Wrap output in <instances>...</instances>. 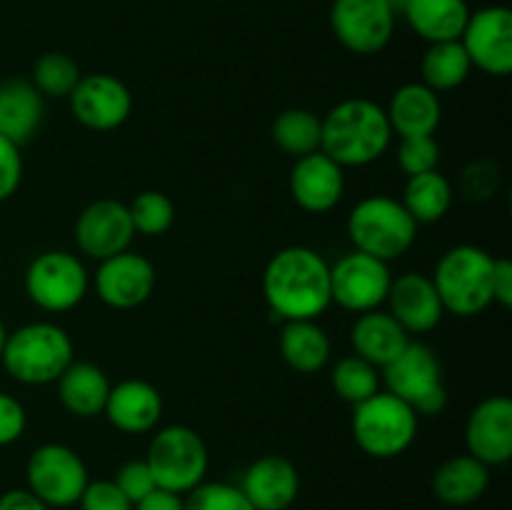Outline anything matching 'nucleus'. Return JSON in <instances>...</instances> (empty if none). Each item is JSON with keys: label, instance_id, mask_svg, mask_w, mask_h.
I'll list each match as a JSON object with an SVG mask.
<instances>
[{"label": "nucleus", "instance_id": "obj_11", "mask_svg": "<svg viewBox=\"0 0 512 510\" xmlns=\"http://www.w3.org/2000/svg\"><path fill=\"white\" fill-rule=\"evenodd\" d=\"M390 263L365 255L360 250H350L343 258L330 265V293L333 303L350 313H368L378 310L388 300Z\"/></svg>", "mask_w": 512, "mask_h": 510}, {"label": "nucleus", "instance_id": "obj_4", "mask_svg": "<svg viewBox=\"0 0 512 510\" xmlns=\"http://www.w3.org/2000/svg\"><path fill=\"white\" fill-rule=\"evenodd\" d=\"M495 255L478 245H455L440 255L433 278L445 313L473 318L493 305Z\"/></svg>", "mask_w": 512, "mask_h": 510}, {"label": "nucleus", "instance_id": "obj_45", "mask_svg": "<svg viewBox=\"0 0 512 510\" xmlns=\"http://www.w3.org/2000/svg\"><path fill=\"white\" fill-rule=\"evenodd\" d=\"M5 340H8V328H5L3 318H0V355H3V348H5Z\"/></svg>", "mask_w": 512, "mask_h": 510}, {"label": "nucleus", "instance_id": "obj_32", "mask_svg": "<svg viewBox=\"0 0 512 510\" xmlns=\"http://www.w3.org/2000/svg\"><path fill=\"white\" fill-rule=\"evenodd\" d=\"M330 385L340 395V400H345L350 405H358L363 400L373 398L380 390V385H383V380H380V370L373 363H368V360L353 353L345 355V358H340L333 365Z\"/></svg>", "mask_w": 512, "mask_h": 510}, {"label": "nucleus", "instance_id": "obj_27", "mask_svg": "<svg viewBox=\"0 0 512 510\" xmlns=\"http://www.w3.org/2000/svg\"><path fill=\"white\" fill-rule=\"evenodd\" d=\"M400 13L410 28L428 43L460 40L470 8L465 0H408Z\"/></svg>", "mask_w": 512, "mask_h": 510}, {"label": "nucleus", "instance_id": "obj_19", "mask_svg": "<svg viewBox=\"0 0 512 510\" xmlns=\"http://www.w3.org/2000/svg\"><path fill=\"white\" fill-rule=\"evenodd\" d=\"M385 303L390 308L388 313L403 325L408 335L430 333V330L438 328L445 315L433 278L418 273V270H410V273L393 278Z\"/></svg>", "mask_w": 512, "mask_h": 510}, {"label": "nucleus", "instance_id": "obj_15", "mask_svg": "<svg viewBox=\"0 0 512 510\" xmlns=\"http://www.w3.org/2000/svg\"><path fill=\"white\" fill-rule=\"evenodd\" d=\"M135 238L133 220H130L128 203L115 198L93 200L80 210L75 218V243L83 255L93 260H105L130 250Z\"/></svg>", "mask_w": 512, "mask_h": 510}, {"label": "nucleus", "instance_id": "obj_46", "mask_svg": "<svg viewBox=\"0 0 512 510\" xmlns=\"http://www.w3.org/2000/svg\"><path fill=\"white\" fill-rule=\"evenodd\" d=\"M385 3H388L390 8L395 10V13H400V10H403V5L408 3V0H385Z\"/></svg>", "mask_w": 512, "mask_h": 510}, {"label": "nucleus", "instance_id": "obj_38", "mask_svg": "<svg viewBox=\"0 0 512 510\" xmlns=\"http://www.w3.org/2000/svg\"><path fill=\"white\" fill-rule=\"evenodd\" d=\"M113 483L123 490V495L133 505L138 503L140 498H145L150 490L158 488L153 480V473H150L148 463H145V458L143 460H128V463L120 465L118 473H115V478H113Z\"/></svg>", "mask_w": 512, "mask_h": 510}, {"label": "nucleus", "instance_id": "obj_17", "mask_svg": "<svg viewBox=\"0 0 512 510\" xmlns=\"http://www.w3.org/2000/svg\"><path fill=\"white\" fill-rule=\"evenodd\" d=\"M465 448L488 468L510 463L512 458V400L490 395L480 400L465 423Z\"/></svg>", "mask_w": 512, "mask_h": 510}, {"label": "nucleus", "instance_id": "obj_28", "mask_svg": "<svg viewBox=\"0 0 512 510\" xmlns=\"http://www.w3.org/2000/svg\"><path fill=\"white\" fill-rule=\"evenodd\" d=\"M280 355L295 373H318L330 363L333 343L318 320H285L280 330Z\"/></svg>", "mask_w": 512, "mask_h": 510}, {"label": "nucleus", "instance_id": "obj_12", "mask_svg": "<svg viewBox=\"0 0 512 510\" xmlns=\"http://www.w3.org/2000/svg\"><path fill=\"white\" fill-rule=\"evenodd\" d=\"M330 28L350 53L375 55L393 40L395 10L385 0H333Z\"/></svg>", "mask_w": 512, "mask_h": 510}, {"label": "nucleus", "instance_id": "obj_16", "mask_svg": "<svg viewBox=\"0 0 512 510\" xmlns=\"http://www.w3.org/2000/svg\"><path fill=\"white\" fill-rule=\"evenodd\" d=\"M155 283V265L135 250H123L100 260L93 275L95 295L115 310H133L143 305L153 295Z\"/></svg>", "mask_w": 512, "mask_h": 510}, {"label": "nucleus", "instance_id": "obj_43", "mask_svg": "<svg viewBox=\"0 0 512 510\" xmlns=\"http://www.w3.org/2000/svg\"><path fill=\"white\" fill-rule=\"evenodd\" d=\"M133 510H185V495L155 488L133 505Z\"/></svg>", "mask_w": 512, "mask_h": 510}, {"label": "nucleus", "instance_id": "obj_14", "mask_svg": "<svg viewBox=\"0 0 512 510\" xmlns=\"http://www.w3.org/2000/svg\"><path fill=\"white\" fill-rule=\"evenodd\" d=\"M68 100L75 120L95 133L118 130L133 113V93L110 73L83 75Z\"/></svg>", "mask_w": 512, "mask_h": 510}, {"label": "nucleus", "instance_id": "obj_18", "mask_svg": "<svg viewBox=\"0 0 512 510\" xmlns=\"http://www.w3.org/2000/svg\"><path fill=\"white\" fill-rule=\"evenodd\" d=\"M290 195L305 213H330L333 208H338L345 195L343 168L323 150L303 155L295 160L293 170H290Z\"/></svg>", "mask_w": 512, "mask_h": 510}, {"label": "nucleus", "instance_id": "obj_37", "mask_svg": "<svg viewBox=\"0 0 512 510\" xmlns=\"http://www.w3.org/2000/svg\"><path fill=\"white\" fill-rule=\"evenodd\" d=\"M500 185V170L493 160H475L468 168L463 170V178H460V188L468 200H488L490 195H495Z\"/></svg>", "mask_w": 512, "mask_h": 510}, {"label": "nucleus", "instance_id": "obj_3", "mask_svg": "<svg viewBox=\"0 0 512 510\" xmlns=\"http://www.w3.org/2000/svg\"><path fill=\"white\" fill-rule=\"evenodd\" d=\"M75 360V348L65 328L53 320H35L8 333L3 363L5 373L23 385H50Z\"/></svg>", "mask_w": 512, "mask_h": 510}, {"label": "nucleus", "instance_id": "obj_8", "mask_svg": "<svg viewBox=\"0 0 512 510\" xmlns=\"http://www.w3.org/2000/svg\"><path fill=\"white\" fill-rule=\"evenodd\" d=\"M385 390L398 395L418 415H440L448 405L443 368L430 345L410 340L403 353L380 370Z\"/></svg>", "mask_w": 512, "mask_h": 510}, {"label": "nucleus", "instance_id": "obj_25", "mask_svg": "<svg viewBox=\"0 0 512 510\" xmlns=\"http://www.w3.org/2000/svg\"><path fill=\"white\" fill-rule=\"evenodd\" d=\"M58 398L63 408L75 418H95L103 415L105 400L110 393V380L103 368L88 360H73L58 380Z\"/></svg>", "mask_w": 512, "mask_h": 510}, {"label": "nucleus", "instance_id": "obj_5", "mask_svg": "<svg viewBox=\"0 0 512 510\" xmlns=\"http://www.w3.org/2000/svg\"><path fill=\"white\" fill-rule=\"evenodd\" d=\"M348 238L353 250L390 263L413 248L418 223L400 200L390 195H368L348 215Z\"/></svg>", "mask_w": 512, "mask_h": 510}, {"label": "nucleus", "instance_id": "obj_22", "mask_svg": "<svg viewBox=\"0 0 512 510\" xmlns=\"http://www.w3.org/2000/svg\"><path fill=\"white\" fill-rule=\"evenodd\" d=\"M390 130L400 138H425L435 135L443 120V103L438 93L425 83H405L390 98L388 108Z\"/></svg>", "mask_w": 512, "mask_h": 510}, {"label": "nucleus", "instance_id": "obj_13", "mask_svg": "<svg viewBox=\"0 0 512 510\" xmlns=\"http://www.w3.org/2000/svg\"><path fill=\"white\" fill-rule=\"evenodd\" d=\"M460 45L470 65L483 73L505 78L512 73V13L505 5H488L470 13Z\"/></svg>", "mask_w": 512, "mask_h": 510}, {"label": "nucleus", "instance_id": "obj_26", "mask_svg": "<svg viewBox=\"0 0 512 510\" xmlns=\"http://www.w3.org/2000/svg\"><path fill=\"white\" fill-rule=\"evenodd\" d=\"M490 485V468L473 455H453L433 475V493L450 508H465L485 495Z\"/></svg>", "mask_w": 512, "mask_h": 510}, {"label": "nucleus", "instance_id": "obj_29", "mask_svg": "<svg viewBox=\"0 0 512 510\" xmlns=\"http://www.w3.org/2000/svg\"><path fill=\"white\" fill-rule=\"evenodd\" d=\"M400 203L405 205V210L413 215L418 225L438 223L453 208V185H450V180L440 170L410 175L405 180Z\"/></svg>", "mask_w": 512, "mask_h": 510}, {"label": "nucleus", "instance_id": "obj_31", "mask_svg": "<svg viewBox=\"0 0 512 510\" xmlns=\"http://www.w3.org/2000/svg\"><path fill=\"white\" fill-rule=\"evenodd\" d=\"M273 143L290 158H303V155L318 153L320 140H323V118L305 108H288L273 120Z\"/></svg>", "mask_w": 512, "mask_h": 510}, {"label": "nucleus", "instance_id": "obj_40", "mask_svg": "<svg viewBox=\"0 0 512 510\" xmlns=\"http://www.w3.org/2000/svg\"><path fill=\"white\" fill-rule=\"evenodd\" d=\"M23 183V155L20 145L0 135V203L13 198Z\"/></svg>", "mask_w": 512, "mask_h": 510}, {"label": "nucleus", "instance_id": "obj_24", "mask_svg": "<svg viewBox=\"0 0 512 510\" xmlns=\"http://www.w3.org/2000/svg\"><path fill=\"white\" fill-rule=\"evenodd\" d=\"M43 123V95L30 80L10 78L0 83V135L25 145Z\"/></svg>", "mask_w": 512, "mask_h": 510}, {"label": "nucleus", "instance_id": "obj_34", "mask_svg": "<svg viewBox=\"0 0 512 510\" xmlns=\"http://www.w3.org/2000/svg\"><path fill=\"white\" fill-rule=\"evenodd\" d=\"M128 213L133 220L135 235H148V238L168 233L175 223L173 200L160 190H143L135 195L128 203Z\"/></svg>", "mask_w": 512, "mask_h": 510}, {"label": "nucleus", "instance_id": "obj_41", "mask_svg": "<svg viewBox=\"0 0 512 510\" xmlns=\"http://www.w3.org/2000/svg\"><path fill=\"white\" fill-rule=\"evenodd\" d=\"M25 425H28V415H25L23 403L0 390V448L23 438Z\"/></svg>", "mask_w": 512, "mask_h": 510}, {"label": "nucleus", "instance_id": "obj_42", "mask_svg": "<svg viewBox=\"0 0 512 510\" xmlns=\"http://www.w3.org/2000/svg\"><path fill=\"white\" fill-rule=\"evenodd\" d=\"M493 303H500L503 308L512 305V263L508 258H495Z\"/></svg>", "mask_w": 512, "mask_h": 510}, {"label": "nucleus", "instance_id": "obj_2", "mask_svg": "<svg viewBox=\"0 0 512 510\" xmlns=\"http://www.w3.org/2000/svg\"><path fill=\"white\" fill-rule=\"evenodd\" d=\"M393 140L383 105L368 98H348L325 113L320 150L340 168H363L383 158Z\"/></svg>", "mask_w": 512, "mask_h": 510}, {"label": "nucleus", "instance_id": "obj_6", "mask_svg": "<svg viewBox=\"0 0 512 510\" xmlns=\"http://www.w3.org/2000/svg\"><path fill=\"white\" fill-rule=\"evenodd\" d=\"M353 408V438L370 458H398L415 443L420 415L398 395L378 390Z\"/></svg>", "mask_w": 512, "mask_h": 510}, {"label": "nucleus", "instance_id": "obj_35", "mask_svg": "<svg viewBox=\"0 0 512 510\" xmlns=\"http://www.w3.org/2000/svg\"><path fill=\"white\" fill-rule=\"evenodd\" d=\"M185 510H255L243 490L223 480H203L185 495Z\"/></svg>", "mask_w": 512, "mask_h": 510}, {"label": "nucleus", "instance_id": "obj_20", "mask_svg": "<svg viewBox=\"0 0 512 510\" xmlns=\"http://www.w3.org/2000/svg\"><path fill=\"white\" fill-rule=\"evenodd\" d=\"M103 415L120 433H150L158 428L160 418H163V395L148 380H120V383L110 385Z\"/></svg>", "mask_w": 512, "mask_h": 510}, {"label": "nucleus", "instance_id": "obj_9", "mask_svg": "<svg viewBox=\"0 0 512 510\" xmlns=\"http://www.w3.org/2000/svg\"><path fill=\"white\" fill-rule=\"evenodd\" d=\"M25 295L45 313H68L78 308L90 290L88 268L68 250H45L25 268Z\"/></svg>", "mask_w": 512, "mask_h": 510}, {"label": "nucleus", "instance_id": "obj_30", "mask_svg": "<svg viewBox=\"0 0 512 510\" xmlns=\"http://www.w3.org/2000/svg\"><path fill=\"white\" fill-rule=\"evenodd\" d=\"M470 70H473V65H470V58L460 40L430 43L423 53V60H420V75H423L420 83H425L435 93L455 90L470 78Z\"/></svg>", "mask_w": 512, "mask_h": 510}, {"label": "nucleus", "instance_id": "obj_44", "mask_svg": "<svg viewBox=\"0 0 512 510\" xmlns=\"http://www.w3.org/2000/svg\"><path fill=\"white\" fill-rule=\"evenodd\" d=\"M0 510H53L43 503L40 498H35L28 488H13L5 490L0 495Z\"/></svg>", "mask_w": 512, "mask_h": 510}, {"label": "nucleus", "instance_id": "obj_10", "mask_svg": "<svg viewBox=\"0 0 512 510\" xmlns=\"http://www.w3.org/2000/svg\"><path fill=\"white\" fill-rule=\"evenodd\" d=\"M25 483L48 508H70L78 505L85 485L90 483L88 465L70 445L43 443L28 458Z\"/></svg>", "mask_w": 512, "mask_h": 510}, {"label": "nucleus", "instance_id": "obj_36", "mask_svg": "<svg viewBox=\"0 0 512 510\" xmlns=\"http://www.w3.org/2000/svg\"><path fill=\"white\" fill-rule=\"evenodd\" d=\"M398 165L408 178L410 175L438 170L440 145L435 140V135H425V138H400Z\"/></svg>", "mask_w": 512, "mask_h": 510}, {"label": "nucleus", "instance_id": "obj_33", "mask_svg": "<svg viewBox=\"0 0 512 510\" xmlns=\"http://www.w3.org/2000/svg\"><path fill=\"white\" fill-rule=\"evenodd\" d=\"M80 78H83V73H80L78 63L70 55L53 50V53H43L35 60L30 83L43 98H68Z\"/></svg>", "mask_w": 512, "mask_h": 510}, {"label": "nucleus", "instance_id": "obj_1", "mask_svg": "<svg viewBox=\"0 0 512 510\" xmlns=\"http://www.w3.org/2000/svg\"><path fill=\"white\" fill-rule=\"evenodd\" d=\"M263 298L283 320H318L333 303L330 263L308 245H288L263 270Z\"/></svg>", "mask_w": 512, "mask_h": 510}, {"label": "nucleus", "instance_id": "obj_7", "mask_svg": "<svg viewBox=\"0 0 512 510\" xmlns=\"http://www.w3.org/2000/svg\"><path fill=\"white\" fill-rule=\"evenodd\" d=\"M145 463L158 488L188 495L203 480H208V445L198 430L188 425H168L153 435Z\"/></svg>", "mask_w": 512, "mask_h": 510}, {"label": "nucleus", "instance_id": "obj_23", "mask_svg": "<svg viewBox=\"0 0 512 510\" xmlns=\"http://www.w3.org/2000/svg\"><path fill=\"white\" fill-rule=\"evenodd\" d=\"M410 335L405 333L403 325L388 313V310H368L355 318L350 328V343H353L355 355L373 363L375 368L383 370L385 365L393 363L405 345L410 343Z\"/></svg>", "mask_w": 512, "mask_h": 510}, {"label": "nucleus", "instance_id": "obj_21", "mask_svg": "<svg viewBox=\"0 0 512 510\" xmlns=\"http://www.w3.org/2000/svg\"><path fill=\"white\" fill-rule=\"evenodd\" d=\"M255 510H288L298 500L300 473L285 455L253 460L238 485Z\"/></svg>", "mask_w": 512, "mask_h": 510}, {"label": "nucleus", "instance_id": "obj_39", "mask_svg": "<svg viewBox=\"0 0 512 510\" xmlns=\"http://www.w3.org/2000/svg\"><path fill=\"white\" fill-rule=\"evenodd\" d=\"M80 510H133V503L113 480H90L78 500Z\"/></svg>", "mask_w": 512, "mask_h": 510}]
</instances>
